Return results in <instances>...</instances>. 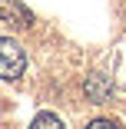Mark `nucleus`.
I'll use <instances>...</instances> for the list:
<instances>
[{
  "label": "nucleus",
  "mask_w": 126,
  "mask_h": 129,
  "mask_svg": "<svg viewBox=\"0 0 126 129\" xmlns=\"http://www.w3.org/2000/svg\"><path fill=\"white\" fill-rule=\"evenodd\" d=\"M27 66V53L23 46L10 37H0V80H17Z\"/></svg>",
  "instance_id": "f257e3e1"
},
{
  "label": "nucleus",
  "mask_w": 126,
  "mask_h": 129,
  "mask_svg": "<svg viewBox=\"0 0 126 129\" xmlns=\"http://www.w3.org/2000/svg\"><path fill=\"white\" fill-rule=\"evenodd\" d=\"M86 129H119V122H113V119H93Z\"/></svg>",
  "instance_id": "39448f33"
},
{
  "label": "nucleus",
  "mask_w": 126,
  "mask_h": 129,
  "mask_svg": "<svg viewBox=\"0 0 126 129\" xmlns=\"http://www.w3.org/2000/svg\"><path fill=\"white\" fill-rule=\"evenodd\" d=\"M83 89H86V99L90 103H106L113 96V80L106 73H90L86 83H83Z\"/></svg>",
  "instance_id": "7ed1b4c3"
},
{
  "label": "nucleus",
  "mask_w": 126,
  "mask_h": 129,
  "mask_svg": "<svg viewBox=\"0 0 126 129\" xmlns=\"http://www.w3.org/2000/svg\"><path fill=\"white\" fill-rule=\"evenodd\" d=\"M30 129H66V126H63V119L57 113H40V116H33Z\"/></svg>",
  "instance_id": "20e7f679"
},
{
  "label": "nucleus",
  "mask_w": 126,
  "mask_h": 129,
  "mask_svg": "<svg viewBox=\"0 0 126 129\" xmlns=\"http://www.w3.org/2000/svg\"><path fill=\"white\" fill-rule=\"evenodd\" d=\"M0 20H7L10 27H30L33 13L23 0H0Z\"/></svg>",
  "instance_id": "f03ea898"
}]
</instances>
